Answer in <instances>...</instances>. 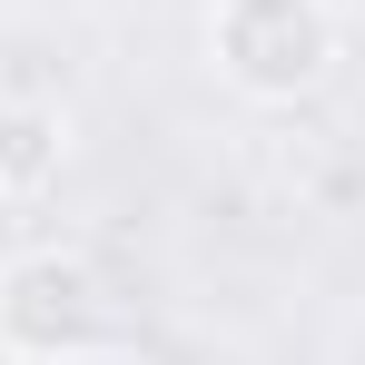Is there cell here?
<instances>
[{
	"mask_svg": "<svg viewBox=\"0 0 365 365\" xmlns=\"http://www.w3.org/2000/svg\"><path fill=\"white\" fill-rule=\"evenodd\" d=\"M119 336V297L89 257L69 247H30L0 267V356H30V365H79Z\"/></svg>",
	"mask_w": 365,
	"mask_h": 365,
	"instance_id": "6da1fadb",
	"label": "cell"
},
{
	"mask_svg": "<svg viewBox=\"0 0 365 365\" xmlns=\"http://www.w3.org/2000/svg\"><path fill=\"white\" fill-rule=\"evenodd\" d=\"M207 50L227 69V89L237 99H306L326 60H336V10L326 0H217V20H207Z\"/></svg>",
	"mask_w": 365,
	"mask_h": 365,
	"instance_id": "7a4b0ae2",
	"label": "cell"
},
{
	"mask_svg": "<svg viewBox=\"0 0 365 365\" xmlns=\"http://www.w3.org/2000/svg\"><path fill=\"white\" fill-rule=\"evenodd\" d=\"M69 158V128L50 99H0V197H40Z\"/></svg>",
	"mask_w": 365,
	"mask_h": 365,
	"instance_id": "3957f363",
	"label": "cell"
}]
</instances>
